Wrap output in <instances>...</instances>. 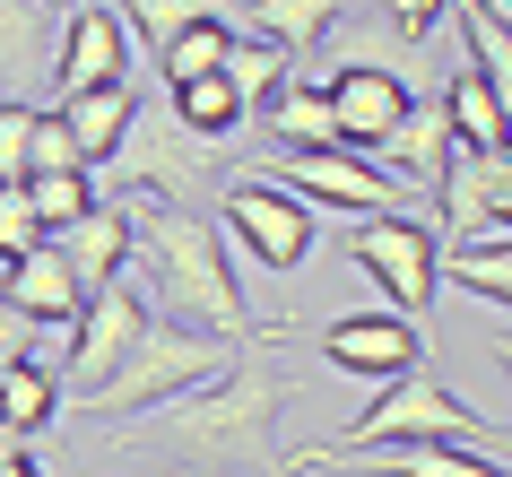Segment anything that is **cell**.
<instances>
[{"label": "cell", "instance_id": "ba28073f", "mask_svg": "<svg viewBox=\"0 0 512 477\" xmlns=\"http://www.w3.org/2000/svg\"><path fill=\"white\" fill-rule=\"evenodd\" d=\"M270 183H287L296 200H313V209H348V217L408 209V183L382 174L374 157H356V148H296V157H270Z\"/></svg>", "mask_w": 512, "mask_h": 477}, {"label": "cell", "instance_id": "ffe728a7", "mask_svg": "<svg viewBox=\"0 0 512 477\" xmlns=\"http://www.w3.org/2000/svg\"><path fill=\"white\" fill-rule=\"evenodd\" d=\"M443 113H452V139L460 148H504L512 139V113H504V96L486 87V70L469 53L452 61V79H443Z\"/></svg>", "mask_w": 512, "mask_h": 477}, {"label": "cell", "instance_id": "7a4b0ae2", "mask_svg": "<svg viewBox=\"0 0 512 477\" xmlns=\"http://www.w3.org/2000/svg\"><path fill=\"white\" fill-rule=\"evenodd\" d=\"M131 278L165 330H200V339L278 330V321H252L243 278L226 261V226L209 209H174V200H139L131 191Z\"/></svg>", "mask_w": 512, "mask_h": 477}, {"label": "cell", "instance_id": "484cf974", "mask_svg": "<svg viewBox=\"0 0 512 477\" xmlns=\"http://www.w3.org/2000/svg\"><path fill=\"white\" fill-rule=\"evenodd\" d=\"M200 18H226V0H122V27L148 44V53H165L183 27H200Z\"/></svg>", "mask_w": 512, "mask_h": 477}, {"label": "cell", "instance_id": "2e32d148", "mask_svg": "<svg viewBox=\"0 0 512 477\" xmlns=\"http://www.w3.org/2000/svg\"><path fill=\"white\" fill-rule=\"evenodd\" d=\"M252 131H261V148L270 157H296V148H339V113H330V87H313V79H287L252 105Z\"/></svg>", "mask_w": 512, "mask_h": 477}, {"label": "cell", "instance_id": "9a60e30c", "mask_svg": "<svg viewBox=\"0 0 512 477\" xmlns=\"http://www.w3.org/2000/svg\"><path fill=\"white\" fill-rule=\"evenodd\" d=\"M61 261H70V278H79L87 295L113 287V278H131V191H105L87 217H70L61 226Z\"/></svg>", "mask_w": 512, "mask_h": 477}, {"label": "cell", "instance_id": "8d00e7d4", "mask_svg": "<svg viewBox=\"0 0 512 477\" xmlns=\"http://www.w3.org/2000/svg\"><path fill=\"white\" fill-rule=\"evenodd\" d=\"M0 477H44V469H35V451H18V460H0Z\"/></svg>", "mask_w": 512, "mask_h": 477}, {"label": "cell", "instance_id": "f35d334b", "mask_svg": "<svg viewBox=\"0 0 512 477\" xmlns=\"http://www.w3.org/2000/svg\"><path fill=\"white\" fill-rule=\"evenodd\" d=\"M44 9H79V0H44Z\"/></svg>", "mask_w": 512, "mask_h": 477}, {"label": "cell", "instance_id": "e575fe53", "mask_svg": "<svg viewBox=\"0 0 512 477\" xmlns=\"http://www.w3.org/2000/svg\"><path fill=\"white\" fill-rule=\"evenodd\" d=\"M27 356H35V321L18 313V304H0V373L27 365Z\"/></svg>", "mask_w": 512, "mask_h": 477}, {"label": "cell", "instance_id": "4316f807", "mask_svg": "<svg viewBox=\"0 0 512 477\" xmlns=\"http://www.w3.org/2000/svg\"><path fill=\"white\" fill-rule=\"evenodd\" d=\"M287 70H296V53H278L270 35H243V27H235V44H226V79H235L243 105H261V96H270Z\"/></svg>", "mask_w": 512, "mask_h": 477}, {"label": "cell", "instance_id": "52a82bcc", "mask_svg": "<svg viewBox=\"0 0 512 477\" xmlns=\"http://www.w3.org/2000/svg\"><path fill=\"white\" fill-rule=\"evenodd\" d=\"M217 209H226L235 243H243L261 269H270V278L304 269V261H313V243H322V217H313V200H296V191L270 183V174H235V183L217 191Z\"/></svg>", "mask_w": 512, "mask_h": 477}, {"label": "cell", "instance_id": "3957f363", "mask_svg": "<svg viewBox=\"0 0 512 477\" xmlns=\"http://www.w3.org/2000/svg\"><path fill=\"white\" fill-rule=\"evenodd\" d=\"M504 417H486V408H469V399L443 382V373L417 356L408 373H391L356 417H339V434H330V451H391V443H486Z\"/></svg>", "mask_w": 512, "mask_h": 477}, {"label": "cell", "instance_id": "44dd1931", "mask_svg": "<svg viewBox=\"0 0 512 477\" xmlns=\"http://www.w3.org/2000/svg\"><path fill=\"white\" fill-rule=\"evenodd\" d=\"M165 105H174V122H183V131H200V139H235L243 122H252V105L235 96V79H226V70L165 87Z\"/></svg>", "mask_w": 512, "mask_h": 477}, {"label": "cell", "instance_id": "836d02e7", "mask_svg": "<svg viewBox=\"0 0 512 477\" xmlns=\"http://www.w3.org/2000/svg\"><path fill=\"white\" fill-rule=\"evenodd\" d=\"M478 174H486V217H512V139L478 148Z\"/></svg>", "mask_w": 512, "mask_h": 477}, {"label": "cell", "instance_id": "f546056e", "mask_svg": "<svg viewBox=\"0 0 512 477\" xmlns=\"http://www.w3.org/2000/svg\"><path fill=\"white\" fill-rule=\"evenodd\" d=\"M44 243V217L27 209V183H0V261H18Z\"/></svg>", "mask_w": 512, "mask_h": 477}, {"label": "cell", "instance_id": "cb8c5ba5", "mask_svg": "<svg viewBox=\"0 0 512 477\" xmlns=\"http://www.w3.org/2000/svg\"><path fill=\"white\" fill-rule=\"evenodd\" d=\"M226 44H235V18H200V27H183L174 44L157 53L165 87H183V79H209V70H226Z\"/></svg>", "mask_w": 512, "mask_h": 477}, {"label": "cell", "instance_id": "4dcf8cb0", "mask_svg": "<svg viewBox=\"0 0 512 477\" xmlns=\"http://www.w3.org/2000/svg\"><path fill=\"white\" fill-rule=\"evenodd\" d=\"M61 165H87V157H79V139H70V122H61V113H35L27 174H61Z\"/></svg>", "mask_w": 512, "mask_h": 477}, {"label": "cell", "instance_id": "d6a6232c", "mask_svg": "<svg viewBox=\"0 0 512 477\" xmlns=\"http://www.w3.org/2000/svg\"><path fill=\"white\" fill-rule=\"evenodd\" d=\"M460 0H382V18H391V27L408 35V44H426L434 35V18H452Z\"/></svg>", "mask_w": 512, "mask_h": 477}, {"label": "cell", "instance_id": "ac0fdd59", "mask_svg": "<svg viewBox=\"0 0 512 477\" xmlns=\"http://www.w3.org/2000/svg\"><path fill=\"white\" fill-rule=\"evenodd\" d=\"M348 9H356V0H243L235 27H243V35H270L278 53H296V61H304L330 27H339V18H348Z\"/></svg>", "mask_w": 512, "mask_h": 477}, {"label": "cell", "instance_id": "e0dca14e", "mask_svg": "<svg viewBox=\"0 0 512 477\" xmlns=\"http://www.w3.org/2000/svg\"><path fill=\"white\" fill-rule=\"evenodd\" d=\"M452 157H460V139H452V113H443V96H434V105H408V113H400V131L374 148V165H382V174H400L408 191H434L443 174H452Z\"/></svg>", "mask_w": 512, "mask_h": 477}, {"label": "cell", "instance_id": "277c9868", "mask_svg": "<svg viewBox=\"0 0 512 477\" xmlns=\"http://www.w3.org/2000/svg\"><path fill=\"white\" fill-rule=\"evenodd\" d=\"M243 139H200L174 122V105H139L122 148H113V183L139 191V200H174V209H200L217 183H226V157H235Z\"/></svg>", "mask_w": 512, "mask_h": 477}, {"label": "cell", "instance_id": "4fadbf2b", "mask_svg": "<svg viewBox=\"0 0 512 477\" xmlns=\"http://www.w3.org/2000/svg\"><path fill=\"white\" fill-rule=\"evenodd\" d=\"M417 105L408 96V70H330V113H339V148L374 157L382 139L400 131V113Z\"/></svg>", "mask_w": 512, "mask_h": 477}, {"label": "cell", "instance_id": "1f68e13d", "mask_svg": "<svg viewBox=\"0 0 512 477\" xmlns=\"http://www.w3.org/2000/svg\"><path fill=\"white\" fill-rule=\"evenodd\" d=\"M27 139H35V105L9 96L0 105V183H27Z\"/></svg>", "mask_w": 512, "mask_h": 477}, {"label": "cell", "instance_id": "d4e9b609", "mask_svg": "<svg viewBox=\"0 0 512 477\" xmlns=\"http://www.w3.org/2000/svg\"><path fill=\"white\" fill-rule=\"evenodd\" d=\"M0 417H18L27 434H44V425L61 417V373L35 365V356H27V365H9V373H0Z\"/></svg>", "mask_w": 512, "mask_h": 477}, {"label": "cell", "instance_id": "8fae6325", "mask_svg": "<svg viewBox=\"0 0 512 477\" xmlns=\"http://www.w3.org/2000/svg\"><path fill=\"white\" fill-rule=\"evenodd\" d=\"M322 365L330 373H365V382H391V373H408L417 356H426V330L408 313H339L322 321Z\"/></svg>", "mask_w": 512, "mask_h": 477}, {"label": "cell", "instance_id": "f1b7e54d", "mask_svg": "<svg viewBox=\"0 0 512 477\" xmlns=\"http://www.w3.org/2000/svg\"><path fill=\"white\" fill-rule=\"evenodd\" d=\"M443 269L486 304H512V243H460V252H443Z\"/></svg>", "mask_w": 512, "mask_h": 477}, {"label": "cell", "instance_id": "8992f818", "mask_svg": "<svg viewBox=\"0 0 512 477\" xmlns=\"http://www.w3.org/2000/svg\"><path fill=\"white\" fill-rule=\"evenodd\" d=\"M339 261L365 269L391 313H408V321L434 313V278H443V235H434V217H417V209L356 217L348 235H339Z\"/></svg>", "mask_w": 512, "mask_h": 477}, {"label": "cell", "instance_id": "d6986e66", "mask_svg": "<svg viewBox=\"0 0 512 477\" xmlns=\"http://www.w3.org/2000/svg\"><path fill=\"white\" fill-rule=\"evenodd\" d=\"M53 113L70 122V139H79V157H87V165H105L113 148H122V131H131L139 96H131V79H113V87H79V96H61Z\"/></svg>", "mask_w": 512, "mask_h": 477}, {"label": "cell", "instance_id": "7c38bea8", "mask_svg": "<svg viewBox=\"0 0 512 477\" xmlns=\"http://www.w3.org/2000/svg\"><path fill=\"white\" fill-rule=\"evenodd\" d=\"M122 70H131V27H122V9L79 0V9L61 18V44H53V87L79 96V87H113Z\"/></svg>", "mask_w": 512, "mask_h": 477}, {"label": "cell", "instance_id": "83f0119b", "mask_svg": "<svg viewBox=\"0 0 512 477\" xmlns=\"http://www.w3.org/2000/svg\"><path fill=\"white\" fill-rule=\"evenodd\" d=\"M452 27H460V53L486 70V87H495V96H504V113H512V35L495 27V18H478L469 0L452 9Z\"/></svg>", "mask_w": 512, "mask_h": 477}, {"label": "cell", "instance_id": "9c48e42d", "mask_svg": "<svg viewBox=\"0 0 512 477\" xmlns=\"http://www.w3.org/2000/svg\"><path fill=\"white\" fill-rule=\"evenodd\" d=\"M139 330H157V313H148V295H139V278H113V287L87 295V313L61 330V382H79V391H96L122 356L139 347Z\"/></svg>", "mask_w": 512, "mask_h": 477}, {"label": "cell", "instance_id": "5b68a950", "mask_svg": "<svg viewBox=\"0 0 512 477\" xmlns=\"http://www.w3.org/2000/svg\"><path fill=\"white\" fill-rule=\"evenodd\" d=\"M235 347L243 339H200V330H165V321H157V330H139V347L87 391V417H105V425L148 417V408H165V399L200 391L217 365H235Z\"/></svg>", "mask_w": 512, "mask_h": 477}, {"label": "cell", "instance_id": "6da1fadb", "mask_svg": "<svg viewBox=\"0 0 512 477\" xmlns=\"http://www.w3.org/2000/svg\"><path fill=\"white\" fill-rule=\"evenodd\" d=\"M270 339H287V321L261 330V339L235 347V365H217L200 391L165 399L148 417L113 425L131 451H157V460H191L209 477H287V451H278V417L296 408V373L270 356Z\"/></svg>", "mask_w": 512, "mask_h": 477}, {"label": "cell", "instance_id": "30bf717a", "mask_svg": "<svg viewBox=\"0 0 512 477\" xmlns=\"http://www.w3.org/2000/svg\"><path fill=\"white\" fill-rule=\"evenodd\" d=\"M322 469H356V477H512V469H495L478 443H391V451L304 443V451H287V477H322Z\"/></svg>", "mask_w": 512, "mask_h": 477}, {"label": "cell", "instance_id": "74e56055", "mask_svg": "<svg viewBox=\"0 0 512 477\" xmlns=\"http://www.w3.org/2000/svg\"><path fill=\"white\" fill-rule=\"evenodd\" d=\"M495 365H504V373H512V330H495Z\"/></svg>", "mask_w": 512, "mask_h": 477}, {"label": "cell", "instance_id": "7402d4cb", "mask_svg": "<svg viewBox=\"0 0 512 477\" xmlns=\"http://www.w3.org/2000/svg\"><path fill=\"white\" fill-rule=\"evenodd\" d=\"M44 44H53V9L44 0H0V87H27Z\"/></svg>", "mask_w": 512, "mask_h": 477}, {"label": "cell", "instance_id": "d590c367", "mask_svg": "<svg viewBox=\"0 0 512 477\" xmlns=\"http://www.w3.org/2000/svg\"><path fill=\"white\" fill-rule=\"evenodd\" d=\"M469 9H478V18H495V27L512 35V0H469Z\"/></svg>", "mask_w": 512, "mask_h": 477}, {"label": "cell", "instance_id": "5bb4252c", "mask_svg": "<svg viewBox=\"0 0 512 477\" xmlns=\"http://www.w3.org/2000/svg\"><path fill=\"white\" fill-rule=\"evenodd\" d=\"M0 304H18V313H27L35 330H70V321L87 313V287L70 278V261H61V243L44 235L35 252H18V261H0Z\"/></svg>", "mask_w": 512, "mask_h": 477}, {"label": "cell", "instance_id": "603a6c76", "mask_svg": "<svg viewBox=\"0 0 512 477\" xmlns=\"http://www.w3.org/2000/svg\"><path fill=\"white\" fill-rule=\"evenodd\" d=\"M96 200H105V191H96V165H61V174H27V209L44 217V235H61V226H70V217H87Z\"/></svg>", "mask_w": 512, "mask_h": 477}]
</instances>
